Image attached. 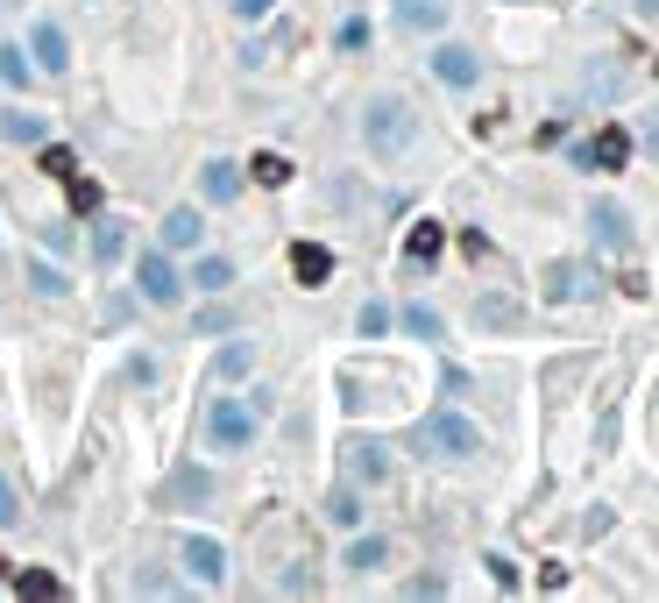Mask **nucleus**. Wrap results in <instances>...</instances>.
<instances>
[{
    "label": "nucleus",
    "instance_id": "obj_1",
    "mask_svg": "<svg viewBox=\"0 0 659 603\" xmlns=\"http://www.w3.org/2000/svg\"><path fill=\"white\" fill-rule=\"evenodd\" d=\"M362 142L376 149V157H404V149L419 142V114H411L404 100H369L362 107Z\"/></svg>",
    "mask_w": 659,
    "mask_h": 603
},
{
    "label": "nucleus",
    "instance_id": "obj_2",
    "mask_svg": "<svg viewBox=\"0 0 659 603\" xmlns=\"http://www.w3.org/2000/svg\"><path fill=\"white\" fill-rule=\"evenodd\" d=\"M263 433V398H213V412H206V440L220 447V455H241Z\"/></svg>",
    "mask_w": 659,
    "mask_h": 603
},
{
    "label": "nucleus",
    "instance_id": "obj_3",
    "mask_svg": "<svg viewBox=\"0 0 659 603\" xmlns=\"http://www.w3.org/2000/svg\"><path fill=\"white\" fill-rule=\"evenodd\" d=\"M426 447H433V455H447V462H475L482 455V426L468 419V412H433L426 419Z\"/></svg>",
    "mask_w": 659,
    "mask_h": 603
},
{
    "label": "nucleus",
    "instance_id": "obj_4",
    "mask_svg": "<svg viewBox=\"0 0 659 603\" xmlns=\"http://www.w3.org/2000/svg\"><path fill=\"white\" fill-rule=\"evenodd\" d=\"M135 284H142V298H149V306H178V291H185V277L171 270V249H149V256H135Z\"/></svg>",
    "mask_w": 659,
    "mask_h": 603
},
{
    "label": "nucleus",
    "instance_id": "obj_5",
    "mask_svg": "<svg viewBox=\"0 0 659 603\" xmlns=\"http://www.w3.org/2000/svg\"><path fill=\"white\" fill-rule=\"evenodd\" d=\"M603 284H596V270L589 263H553L546 270V298L553 306H582V298H596Z\"/></svg>",
    "mask_w": 659,
    "mask_h": 603
},
{
    "label": "nucleus",
    "instance_id": "obj_6",
    "mask_svg": "<svg viewBox=\"0 0 659 603\" xmlns=\"http://www.w3.org/2000/svg\"><path fill=\"white\" fill-rule=\"evenodd\" d=\"M433 79L461 93V86H475V79H482V57H475V50H461V43H440V50H433Z\"/></svg>",
    "mask_w": 659,
    "mask_h": 603
},
{
    "label": "nucleus",
    "instance_id": "obj_7",
    "mask_svg": "<svg viewBox=\"0 0 659 603\" xmlns=\"http://www.w3.org/2000/svg\"><path fill=\"white\" fill-rule=\"evenodd\" d=\"M589 228H596V249H610V256H631V220H624V206L596 199V206H589Z\"/></svg>",
    "mask_w": 659,
    "mask_h": 603
},
{
    "label": "nucleus",
    "instance_id": "obj_8",
    "mask_svg": "<svg viewBox=\"0 0 659 603\" xmlns=\"http://www.w3.org/2000/svg\"><path fill=\"white\" fill-rule=\"evenodd\" d=\"M185 568H192L199 582H220V575H227V547L206 540V533H185Z\"/></svg>",
    "mask_w": 659,
    "mask_h": 603
},
{
    "label": "nucleus",
    "instance_id": "obj_9",
    "mask_svg": "<svg viewBox=\"0 0 659 603\" xmlns=\"http://www.w3.org/2000/svg\"><path fill=\"white\" fill-rule=\"evenodd\" d=\"M624 157H631V135H624V128H603V135L582 149L589 171H624Z\"/></svg>",
    "mask_w": 659,
    "mask_h": 603
},
{
    "label": "nucleus",
    "instance_id": "obj_10",
    "mask_svg": "<svg viewBox=\"0 0 659 603\" xmlns=\"http://www.w3.org/2000/svg\"><path fill=\"white\" fill-rule=\"evenodd\" d=\"M29 57H36V71H64V64H71V43H64V29H57V22H36V36H29Z\"/></svg>",
    "mask_w": 659,
    "mask_h": 603
},
{
    "label": "nucleus",
    "instance_id": "obj_11",
    "mask_svg": "<svg viewBox=\"0 0 659 603\" xmlns=\"http://www.w3.org/2000/svg\"><path fill=\"white\" fill-rule=\"evenodd\" d=\"M121 249H128V220L100 213V220H93V263H100V270H114V263H121Z\"/></svg>",
    "mask_w": 659,
    "mask_h": 603
},
{
    "label": "nucleus",
    "instance_id": "obj_12",
    "mask_svg": "<svg viewBox=\"0 0 659 603\" xmlns=\"http://www.w3.org/2000/svg\"><path fill=\"white\" fill-rule=\"evenodd\" d=\"M206 242V220L192 213V206H171L163 213V249H199Z\"/></svg>",
    "mask_w": 659,
    "mask_h": 603
},
{
    "label": "nucleus",
    "instance_id": "obj_13",
    "mask_svg": "<svg viewBox=\"0 0 659 603\" xmlns=\"http://www.w3.org/2000/svg\"><path fill=\"white\" fill-rule=\"evenodd\" d=\"M291 277L312 291V284H326V277H334V249H319V242H298L291 249Z\"/></svg>",
    "mask_w": 659,
    "mask_h": 603
},
{
    "label": "nucleus",
    "instance_id": "obj_14",
    "mask_svg": "<svg viewBox=\"0 0 659 603\" xmlns=\"http://www.w3.org/2000/svg\"><path fill=\"white\" fill-rule=\"evenodd\" d=\"M199 192H206L213 206H227V199L241 192V164H227V157H213V164L199 171Z\"/></svg>",
    "mask_w": 659,
    "mask_h": 603
},
{
    "label": "nucleus",
    "instance_id": "obj_15",
    "mask_svg": "<svg viewBox=\"0 0 659 603\" xmlns=\"http://www.w3.org/2000/svg\"><path fill=\"white\" fill-rule=\"evenodd\" d=\"M348 476H355V483H383V476H390V455H383L376 440H355V447H348Z\"/></svg>",
    "mask_w": 659,
    "mask_h": 603
},
{
    "label": "nucleus",
    "instance_id": "obj_16",
    "mask_svg": "<svg viewBox=\"0 0 659 603\" xmlns=\"http://www.w3.org/2000/svg\"><path fill=\"white\" fill-rule=\"evenodd\" d=\"M256 369V341H227L220 355H213V376L220 384H234V376H249Z\"/></svg>",
    "mask_w": 659,
    "mask_h": 603
},
{
    "label": "nucleus",
    "instance_id": "obj_17",
    "mask_svg": "<svg viewBox=\"0 0 659 603\" xmlns=\"http://www.w3.org/2000/svg\"><path fill=\"white\" fill-rule=\"evenodd\" d=\"M185 284H192V291H227V284H234V263H227V256H199Z\"/></svg>",
    "mask_w": 659,
    "mask_h": 603
},
{
    "label": "nucleus",
    "instance_id": "obj_18",
    "mask_svg": "<svg viewBox=\"0 0 659 603\" xmlns=\"http://www.w3.org/2000/svg\"><path fill=\"white\" fill-rule=\"evenodd\" d=\"M390 561V540H376V533H362V540H348V561L341 568H355V575H369V568H383Z\"/></svg>",
    "mask_w": 659,
    "mask_h": 603
},
{
    "label": "nucleus",
    "instance_id": "obj_19",
    "mask_svg": "<svg viewBox=\"0 0 659 603\" xmlns=\"http://www.w3.org/2000/svg\"><path fill=\"white\" fill-rule=\"evenodd\" d=\"M29 79H36V64H29V50H22V43H0V86H15V93H22Z\"/></svg>",
    "mask_w": 659,
    "mask_h": 603
},
{
    "label": "nucleus",
    "instance_id": "obj_20",
    "mask_svg": "<svg viewBox=\"0 0 659 603\" xmlns=\"http://www.w3.org/2000/svg\"><path fill=\"white\" fill-rule=\"evenodd\" d=\"M397 22H404V29H440L447 8H440V0H397Z\"/></svg>",
    "mask_w": 659,
    "mask_h": 603
},
{
    "label": "nucleus",
    "instance_id": "obj_21",
    "mask_svg": "<svg viewBox=\"0 0 659 603\" xmlns=\"http://www.w3.org/2000/svg\"><path fill=\"white\" fill-rule=\"evenodd\" d=\"M0 135H8V142H43V114L8 107V114H0Z\"/></svg>",
    "mask_w": 659,
    "mask_h": 603
},
{
    "label": "nucleus",
    "instance_id": "obj_22",
    "mask_svg": "<svg viewBox=\"0 0 659 603\" xmlns=\"http://www.w3.org/2000/svg\"><path fill=\"white\" fill-rule=\"evenodd\" d=\"M404 256H411V263H433V256H440V220H419L411 242H404Z\"/></svg>",
    "mask_w": 659,
    "mask_h": 603
},
{
    "label": "nucleus",
    "instance_id": "obj_23",
    "mask_svg": "<svg viewBox=\"0 0 659 603\" xmlns=\"http://www.w3.org/2000/svg\"><path fill=\"white\" fill-rule=\"evenodd\" d=\"M15 589H22V596H36V603H57V596H64V582H57L50 568H29V575H15Z\"/></svg>",
    "mask_w": 659,
    "mask_h": 603
},
{
    "label": "nucleus",
    "instance_id": "obj_24",
    "mask_svg": "<svg viewBox=\"0 0 659 603\" xmlns=\"http://www.w3.org/2000/svg\"><path fill=\"white\" fill-rule=\"evenodd\" d=\"M582 86H589V100H610V93L624 86V64H589V71H582Z\"/></svg>",
    "mask_w": 659,
    "mask_h": 603
},
{
    "label": "nucleus",
    "instance_id": "obj_25",
    "mask_svg": "<svg viewBox=\"0 0 659 603\" xmlns=\"http://www.w3.org/2000/svg\"><path fill=\"white\" fill-rule=\"evenodd\" d=\"M64 192H71V213H100V206H107V192H100L93 178H78V171L64 178Z\"/></svg>",
    "mask_w": 659,
    "mask_h": 603
},
{
    "label": "nucleus",
    "instance_id": "obj_26",
    "mask_svg": "<svg viewBox=\"0 0 659 603\" xmlns=\"http://www.w3.org/2000/svg\"><path fill=\"white\" fill-rule=\"evenodd\" d=\"M249 178H256V185H270V192H277V185H291V164H284V157H277V149H263V157H256V164H249Z\"/></svg>",
    "mask_w": 659,
    "mask_h": 603
},
{
    "label": "nucleus",
    "instance_id": "obj_27",
    "mask_svg": "<svg viewBox=\"0 0 659 603\" xmlns=\"http://www.w3.org/2000/svg\"><path fill=\"white\" fill-rule=\"evenodd\" d=\"M36 149H43V157H36V164H43V171H50L57 185H64L71 171H78V157H71V149H64V142H36Z\"/></svg>",
    "mask_w": 659,
    "mask_h": 603
},
{
    "label": "nucleus",
    "instance_id": "obj_28",
    "mask_svg": "<svg viewBox=\"0 0 659 603\" xmlns=\"http://www.w3.org/2000/svg\"><path fill=\"white\" fill-rule=\"evenodd\" d=\"M475 320H482V327H518V306H511V298H482Z\"/></svg>",
    "mask_w": 659,
    "mask_h": 603
},
{
    "label": "nucleus",
    "instance_id": "obj_29",
    "mask_svg": "<svg viewBox=\"0 0 659 603\" xmlns=\"http://www.w3.org/2000/svg\"><path fill=\"white\" fill-rule=\"evenodd\" d=\"M8 525H22V490L8 483V469H0V533H8Z\"/></svg>",
    "mask_w": 659,
    "mask_h": 603
},
{
    "label": "nucleus",
    "instance_id": "obj_30",
    "mask_svg": "<svg viewBox=\"0 0 659 603\" xmlns=\"http://www.w3.org/2000/svg\"><path fill=\"white\" fill-rule=\"evenodd\" d=\"M29 284H36V291H43V298H64V291H71V284H64V270H57V263H36V270H29Z\"/></svg>",
    "mask_w": 659,
    "mask_h": 603
},
{
    "label": "nucleus",
    "instance_id": "obj_31",
    "mask_svg": "<svg viewBox=\"0 0 659 603\" xmlns=\"http://www.w3.org/2000/svg\"><path fill=\"white\" fill-rule=\"evenodd\" d=\"M404 327L419 334V341H440V313H433V306H411V313H404Z\"/></svg>",
    "mask_w": 659,
    "mask_h": 603
},
{
    "label": "nucleus",
    "instance_id": "obj_32",
    "mask_svg": "<svg viewBox=\"0 0 659 603\" xmlns=\"http://www.w3.org/2000/svg\"><path fill=\"white\" fill-rule=\"evenodd\" d=\"M326 518H334V525H341V533H355V525H362V504H355V497L341 490L334 504H326Z\"/></svg>",
    "mask_w": 659,
    "mask_h": 603
},
{
    "label": "nucleus",
    "instance_id": "obj_33",
    "mask_svg": "<svg viewBox=\"0 0 659 603\" xmlns=\"http://www.w3.org/2000/svg\"><path fill=\"white\" fill-rule=\"evenodd\" d=\"M178 490H185L192 504H206V497H213V476H206V469H185V476H178Z\"/></svg>",
    "mask_w": 659,
    "mask_h": 603
},
{
    "label": "nucleus",
    "instance_id": "obj_34",
    "mask_svg": "<svg viewBox=\"0 0 659 603\" xmlns=\"http://www.w3.org/2000/svg\"><path fill=\"white\" fill-rule=\"evenodd\" d=\"M362 43H369V22L348 15V22H341V50H362Z\"/></svg>",
    "mask_w": 659,
    "mask_h": 603
},
{
    "label": "nucleus",
    "instance_id": "obj_35",
    "mask_svg": "<svg viewBox=\"0 0 659 603\" xmlns=\"http://www.w3.org/2000/svg\"><path fill=\"white\" fill-rule=\"evenodd\" d=\"M227 8H234V15H241V22H263V15H270V8H277V0H227Z\"/></svg>",
    "mask_w": 659,
    "mask_h": 603
},
{
    "label": "nucleus",
    "instance_id": "obj_36",
    "mask_svg": "<svg viewBox=\"0 0 659 603\" xmlns=\"http://www.w3.org/2000/svg\"><path fill=\"white\" fill-rule=\"evenodd\" d=\"M43 235V249H71V228H64V220H50V228H36Z\"/></svg>",
    "mask_w": 659,
    "mask_h": 603
},
{
    "label": "nucleus",
    "instance_id": "obj_37",
    "mask_svg": "<svg viewBox=\"0 0 659 603\" xmlns=\"http://www.w3.org/2000/svg\"><path fill=\"white\" fill-rule=\"evenodd\" d=\"M355 327H362V334H383V327H390V313H383V306H362V320H355Z\"/></svg>",
    "mask_w": 659,
    "mask_h": 603
},
{
    "label": "nucleus",
    "instance_id": "obj_38",
    "mask_svg": "<svg viewBox=\"0 0 659 603\" xmlns=\"http://www.w3.org/2000/svg\"><path fill=\"white\" fill-rule=\"evenodd\" d=\"M631 8H638V15H659V0H631Z\"/></svg>",
    "mask_w": 659,
    "mask_h": 603
}]
</instances>
